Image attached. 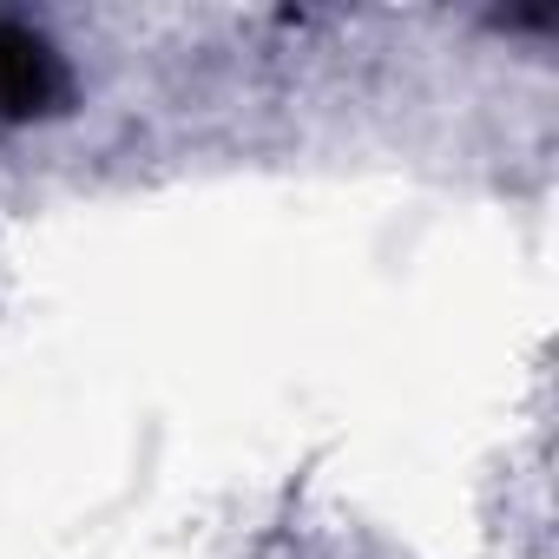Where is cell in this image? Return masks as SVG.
Returning a JSON list of instances; mask_svg holds the SVG:
<instances>
[{"label":"cell","mask_w":559,"mask_h":559,"mask_svg":"<svg viewBox=\"0 0 559 559\" xmlns=\"http://www.w3.org/2000/svg\"><path fill=\"white\" fill-rule=\"evenodd\" d=\"M67 106H73L67 53L40 27L0 14V119H8V126H34V119H53Z\"/></svg>","instance_id":"obj_1"}]
</instances>
